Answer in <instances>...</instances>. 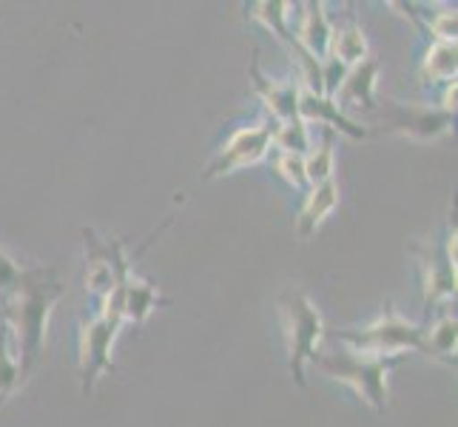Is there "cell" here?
<instances>
[{
	"label": "cell",
	"instance_id": "obj_1",
	"mask_svg": "<svg viewBox=\"0 0 458 427\" xmlns=\"http://www.w3.org/2000/svg\"><path fill=\"white\" fill-rule=\"evenodd\" d=\"M57 296H60V285L49 279V271H26L23 282L0 303L6 311V320L18 330V347L23 354L21 373H26L35 356L40 354L46 320H49Z\"/></svg>",
	"mask_w": 458,
	"mask_h": 427
},
{
	"label": "cell",
	"instance_id": "obj_2",
	"mask_svg": "<svg viewBox=\"0 0 458 427\" xmlns=\"http://www.w3.org/2000/svg\"><path fill=\"white\" fill-rule=\"evenodd\" d=\"M313 362L334 379L353 385L376 410H385L387 405L385 376L399 362L396 356H359L356 351H344L330 356H313Z\"/></svg>",
	"mask_w": 458,
	"mask_h": 427
},
{
	"label": "cell",
	"instance_id": "obj_3",
	"mask_svg": "<svg viewBox=\"0 0 458 427\" xmlns=\"http://www.w3.org/2000/svg\"><path fill=\"white\" fill-rule=\"evenodd\" d=\"M279 311L288 330V347H291V371L299 385H305L302 365L305 359L316 356V342L322 337V316L313 308V303L299 291H285L279 296Z\"/></svg>",
	"mask_w": 458,
	"mask_h": 427
},
{
	"label": "cell",
	"instance_id": "obj_4",
	"mask_svg": "<svg viewBox=\"0 0 458 427\" xmlns=\"http://www.w3.org/2000/svg\"><path fill=\"white\" fill-rule=\"evenodd\" d=\"M342 339L353 342L356 347L368 354H396V351H424V330L410 325L404 320H399L396 311L387 308V313L382 320H376L373 325H368L365 330H344Z\"/></svg>",
	"mask_w": 458,
	"mask_h": 427
},
{
	"label": "cell",
	"instance_id": "obj_5",
	"mask_svg": "<svg viewBox=\"0 0 458 427\" xmlns=\"http://www.w3.org/2000/svg\"><path fill=\"white\" fill-rule=\"evenodd\" d=\"M123 288V285H120ZM120 288L108 296L106 311L94 320L86 330H83V373H86V390L94 385L103 371L112 368V359H108V351H112V342L117 337V328L125 320L123 316V294Z\"/></svg>",
	"mask_w": 458,
	"mask_h": 427
},
{
	"label": "cell",
	"instance_id": "obj_6",
	"mask_svg": "<svg viewBox=\"0 0 458 427\" xmlns=\"http://www.w3.org/2000/svg\"><path fill=\"white\" fill-rule=\"evenodd\" d=\"M86 248H89V274H86L89 288L108 299L129 279V262L123 257V245L103 243L98 240L94 231H86Z\"/></svg>",
	"mask_w": 458,
	"mask_h": 427
},
{
	"label": "cell",
	"instance_id": "obj_7",
	"mask_svg": "<svg viewBox=\"0 0 458 427\" xmlns=\"http://www.w3.org/2000/svg\"><path fill=\"white\" fill-rule=\"evenodd\" d=\"M453 115L438 112V108H421V106H404V103H385V125L390 132L413 134V137H438L441 132H447Z\"/></svg>",
	"mask_w": 458,
	"mask_h": 427
},
{
	"label": "cell",
	"instance_id": "obj_8",
	"mask_svg": "<svg viewBox=\"0 0 458 427\" xmlns=\"http://www.w3.org/2000/svg\"><path fill=\"white\" fill-rule=\"evenodd\" d=\"M274 140V129H267V125H257V129H242L236 132L228 146L223 149V154L216 157V160L211 163L208 174L205 177H216V174H228L233 168H240L245 163H254L259 160V157L265 154L267 142Z\"/></svg>",
	"mask_w": 458,
	"mask_h": 427
},
{
	"label": "cell",
	"instance_id": "obj_9",
	"mask_svg": "<svg viewBox=\"0 0 458 427\" xmlns=\"http://www.w3.org/2000/svg\"><path fill=\"white\" fill-rule=\"evenodd\" d=\"M339 202V192H336V183L334 180H325L313 188V194L308 197L302 214L296 219V228H299V236H308L310 231H316V226L322 223V219L336 209Z\"/></svg>",
	"mask_w": 458,
	"mask_h": 427
},
{
	"label": "cell",
	"instance_id": "obj_10",
	"mask_svg": "<svg viewBox=\"0 0 458 427\" xmlns=\"http://www.w3.org/2000/svg\"><path fill=\"white\" fill-rule=\"evenodd\" d=\"M123 316H129L134 322H143L146 316L157 308V291L151 282H143V279H134L129 274V279L123 282Z\"/></svg>",
	"mask_w": 458,
	"mask_h": 427
},
{
	"label": "cell",
	"instance_id": "obj_11",
	"mask_svg": "<svg viewBox=\"0 0 458 427\" xmlns=\"http://www.w3.org/2000/svg\"><path fill=\"white\" fill-rule=\"evenodd\" d=\"M299 35H302V43L308 46V55H327L330 49V26L325 21V12H322V4H308V12H305V21H302V29H299Z\"/></svg>",
	"mask_w": 458,
	"mask_h": 427
},
{
	"label": "cell",
	"instance_id": "obj_12",
	"mask_svg": "<svg viewBox=\"0 0 458 427\" xmlns=\"http://www.w3.org/2000/svg\"><path fill=\"white\" fill-rule=\"evenodd\" d=\"M299 112L308 115V117H316V120H327L330 125H336V129H342L344 134H351V137H365V129H356V125L339 112V106L334 100H325V98H319V94H313V91H308L302 98V103H299Z\"/></svg>",
	"mask_w": 458,
	"mask_h": 427
},
{
	"label": "cell",
	"instance_id": "obj_13",
	"mask_svg": "<svg viewBox=\"0 0 458 427\" xmlns=\"http://www.w3.org/2000/svg\"><path fill=\"white\" fill-rule=\"evenodd\" d=\"M254 77H257V86L262 91V98L267 100V106H271V112L279 115L282 120H296L299 115V98H296V89L293 86H276L271 81H265V77L259 74L257 63H254Z\"/></svg>",
	"mask_w": 458,
	"mask_h": 427
},
{
	"label": "cell",
	"instance_id": "obj_14",
	"mask_svg": "<svg viewBox=\"0 0 458 427\" xmlns=\"http://www.w3.org/2000/svg\"><path fill=\"white\" fill-rule=\"evenodd\" d=\"M378 63L365 60L351 72V77L342 86V100H361V106L373 108V83H376Z\"/></svg>",
	"mask_w": 458,
	"mask_h": 427
},
{
	"label": "cell",
	"instance_id": "obj_15",
	"mask_svg": "<svg viewBox=\"0 0 458 427\" xmlns=\"http://www.w3.org/2000/svg\"><path fill=\"white\" fill-rule=\"evenodd\" d=\"M18 379H21V365L9 347V325L4 322L0 325V399L18 385Z\"/></svg>",
	"mask_w": 458,
	"mask_h": 427
},
{
	"label": "cell",
	"instance_id": "obj_16",
	"mask_svg": "<svg viewBox=\"0 0 458 427\" xmlns=\"http://www.w3.org/2000/svg\"><path fill=\"white\" fill-rule=\"evenodd\" d=\"M428 74L436 81L455 77V40H438L428 57Z\"/></svg>",
	"mask_w": 458,
	"mask_h": 427
},
{
	"label": "cell",
	"instance_id": "obj_17",
	"mask_svg": "<svg viewBox=\"0 0 458 427\" xmlns=\"http://www.w3.org/2000/svg\"><path fill=\"white\" fill-rule=\"evenodd\" d=\"M334 46H336V55L342 57V63H356L365 57V35H361V29L356 23H351L344 31H339V35L334 38Z\"/></svg>",
	"mask_w": 458,
	"mask_h": 427
},
{
	"label": "cell",
	"instance_id": "obj_18",
	"mask_svg": "<svg viewBox=\"0 0 458 427\" xmlns=\"http://www.w3.org/2000/svg\"><path fill=\"white\" fill-rule=\"evenodd\" d=\"M330 160H334V146H330V134H327L319 154H313L310 160L305 163V177H310L316 185L330 180Z\"/></svg>",
	"mask_w": 458,
	"mask_h": 427
},
{
	"label": "cell",
	"instance_id": "obj_19",
	"mask_svg": "<svg viewBox=\"0 0 458 427\" xmlns=\"http://www.w3.org/2000/svg\"><path fill=\"white\" fill-rule=\"evenodd\" d=\"M276 142L282 149H288V154H302L308 149V134H305V125L299 120L285 123L282 129L276 132Z\"/></svg>",
	"mask_w": 458,
	"mask_h": 427
},
{
	"label": "cell",
	"instance_id": "obj_20",
	"mask_svg": "<svg viewBox=\"0 0 458 427\" xmlns=\"http://www.w3.org/2000/svg\"><path fill=\"white\" fill-rule=\"evenodd\" d=\"M23 277H26V271H21V268L14 265L9 257L0 254V303L18 288V285L23 282Z\"/></svg>",
	"mask_w": 458,
	"mask_h": 427
},
{
	"label": "cell",
	"instance_id": "obj_21",
	"mask_svg": "<svg viewBox=\"0 0 458 427\" xmlns=\"http://www.w3.org/2000/svg\"><path fill=\"white\" fill-rule=\"evenodd\" d=\"M276 168L285 174V177L293 183V185H302L305 183V163H302V157L299 154H282L279 157V163H276Z\"/></svg>",
	"mask_w": 458,
	"mask_h": 427
}]
</instances>
